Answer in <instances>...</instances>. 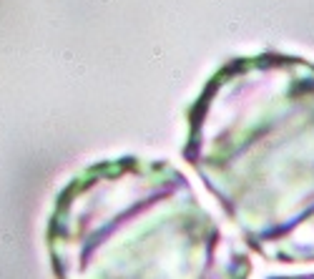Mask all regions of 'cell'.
<instances>
[{"label": "cell", "mask_w": 314, "mask_h": 279, "mask_svg": "<svg viewBox=\"0 0 314 279\" xmlns=\"http://www.w3.org/2000/svg\"><path fill=\"white\" fill-rule=\"evenodd\" d=\"M183 161L239 239L276 264H314V63L226 61L186 113Z\"/></svg>", "instance_id": "obj_1"}, {"label": "cell", "mask_w": 314, "mask_h": 279, "mask_svg": "<svg viewBox=\"0 0 314 279\" xmlns=\"http://www.w3.org/2000/svg\"><path fill=\"white\" fill-rule=\"evenodd\" d=\"M269 279H314V272H307V274H284V277H269Z\"/></svg>", "instance_id": "obj_3"}, {"label": "cell", "mask_w": 314, "mask_h": 279, "mask_svg": "<svg viewBox=\"0 0 314 279\" xmlns=\"http://www.w3.org/2000/svg\"><path fill=\"white\" fill-rule=\"evenodd\" d=\"M58 279H249L251 256L163 159H103L58 191L48 216Z\"/></svg>", "instance_id": "obj_2"}]
</instances>
